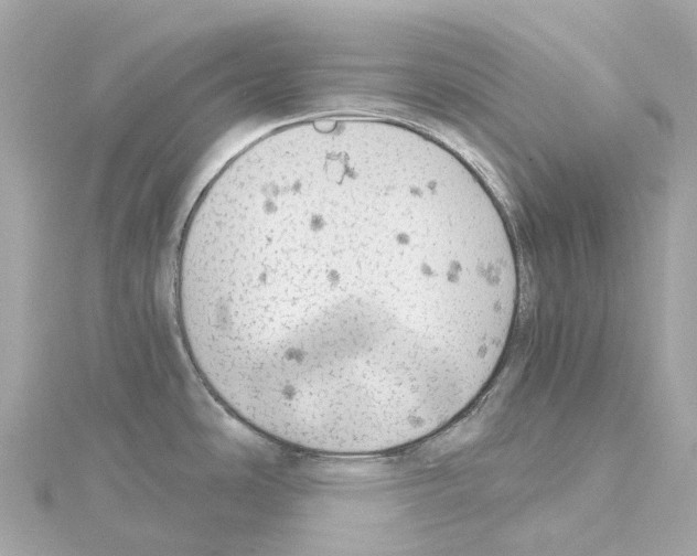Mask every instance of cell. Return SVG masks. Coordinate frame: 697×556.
I'll return each mask as SVG.
<instances>
[{"label": "cell", "mask_w": 697, "mask_h": 556, "mask_svg": "<svg viewBox=\"0 0 697 556\" xmlns=\"http://www.w3.org/2000/svg\"><path fill=\"white\" fill-rule=\"evenodd\" d=\"M189 357L278 442L365 456L443 427L500 364L517 256L481 179L427 133L365 116L278 128L229 160L180 239Z\"/></svg>", "instance_id": "cell-1"}]
</instances>
